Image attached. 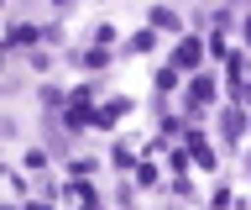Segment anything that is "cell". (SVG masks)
<instances>
[{"label":"cell","instance_id":"6da1fadb","mask_svg":"<svg viewBox=\"0 0 251 210\" xmlns=\"http://www.w3.org/2000/svg\"><path fill=\"white\" fill-rule=\"evenodd\" d=\"M204 63V42L199 37H183L178 48H173V68H199Z\"/></svg>","mask_w":251,"mask_h":210},{"label":"cell","instance_id":"7a4b0ae2","mask_svg":"<svg viewBox=\"0 0 251 210\" xmlns=\"http://www.w3.org/2000/svg\"><path fill=\"white\" fill-rule=\"evenodd\" d=\"M209 95H215V74H199V79L188 84V111H199Z\"/></svg>","mask_w":251,"mask_h":210},{"label":"cell","instance_id":"3957f363","mask_svg":"<svg viewBox=\"0 0 251 210\" xmlns=\"http://www.w3.org/2000/svg\"><path fill=\"white\" fill-rule=\"evenodd\" d=\"M220 131H225V137H230V142H235V137L246 131V111H241V105H230V111L220 116Z\"/></svg>","mask_w":251,"mask_h":210},{"label":"cell","instance_id":"277c9868","mask_svg":"<svg viewBox=\"0 0 251 210\" xmlns=\"http://www.w3.org/2000/svg\"><path fill=\"white\" fill-rule=\"evenodd\" d=\"M188 147H194V163H199V168H209V174H215V152L204 147V137H199V131L188 137Z\"/></svg>","mask_w":251,"mask_h":210},{"label":"cell","instance_id":"5b68a950","mask_svg":"<svg viewBox=\"0 0 251 210\" xmlns=\"http://www.w3.org/2000/svg\"><path fill=\"white\" fill-rule=\"evenodd\" d=\"M147 21H152V27H168V32H178V11H168V5H152V11H147Z\"/></svg>","mask_w":251,"mask_h":210},{"label":"cell","instance_id":"8992f818","mask_svg":"<svg viewBox=\"0 0 251 210\" xmlns=\"http://www.w3.org/2000/svg\"><path fill=\"white\" fill-rule=\"evenodd\" d=\"M121 111H126V100H110L105 111L94 116V121H100V126H115V121H121Z\"/></svg>","mask_w":251,"mask_h":210},{"label":"cell","instance_id":"52a82bcc","mask_svg":"<svg viewBox=\"0 0 251 210\" xmlns=\"http://www.w3.org/2000/svg\"><path fill=\"white\" fill-rule=\"evenodd\" d=\"M157 90H162V95H168V90H178V68H162V74H157Z\"/></svg>","mask_w":251,"mask_h":210},{"label":"cell","instance_id":"ba28073f","mask_svg":"<svg viewBox=\"0 0 251 210\" xmlns=\"http://www.w3.org/2000/svg\"><path fill=\"white\" fill-rule=\"evenodd\" d=\"M241 32H246V42H251V11H246V21H241Z\"/></svg>","mask_w":251,"mask_h":210},{"label":"cell","instance_id":"9c48e42d","mask_svg":"<svg viewBox=\"0 0 251 210\" xmlns=\"http://www.w3.org/2000/svg\"><path fill=\"white\" fill-rule=\"evenodd\" d=\"M246 174H251V158H246Z\"/></svg>","mask_w":251,"mask_h":210},{"label":"cell","instance_id":"30bf717a","mask_svg":"<svg viewBox=\"0 0 251 210\" xmlns=\"http://www.w3.org/2000/svg\"><path fill=\"white\" fill-rule=\"evenodd\" d=\"M0 58H5V48H0Z\"/></svg>","mask_w":251,"mask_h":210},{"label":"cell","instance_id":"8fae6325","mask_svg":"<svg viewBox=\"0 0 251 210\" xmlns=\"http://www.w3.org/2000/svg\"><path fill=\"white\" fill-rule=\"evenodd\" d=\"M0 210H11V205H0Z\"/></svg>","mask_w":251,"mask_h":210},{"label":"cell","instance_id":"7c38bea8","mask_svg":"<svg viewBox=\"0 0 251 210\" xmlns=\"http://www.w3.org/2000/svg\"><path fill=\"white\" fill-rule=\"evenodd\" d=\"M246 95H251V90H246Z\"/></svg>","mask_w":251,"mask_h":210}]
</instances>
